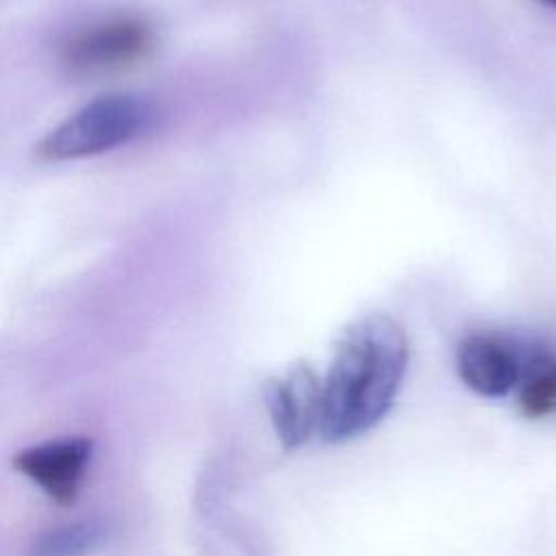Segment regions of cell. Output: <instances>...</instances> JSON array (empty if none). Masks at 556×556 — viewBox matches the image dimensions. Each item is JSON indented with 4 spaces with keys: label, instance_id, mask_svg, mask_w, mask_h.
I'll use <instances>...</instances> for the list:
<instances>
[{
    "label": "cell",
    "instance_id": "7a4b0ae2",
    "mask_svg": "<svg viewBox=\"0 0 556 556\" xmlns=\"http://www.w3.org/2000/svg\"><path fill=\"white\" fill-rule=\"evenodd\" d=\"M154 122V106L132 93H109L80 106L56 124L37 146L46 163L76 161L109 152L143 135Z\"/></svg>",
    "mask_w": 556,
    "mask_h": 556
},
{
    "label": "cell",
    "instance_id": "6da1fadb",
    "mask_svg": "<svg viewBox=\"0 0 556 556\" xmlns=\"http://www.w3.org/2000/svg\"><path fill=\"white\" fill-rule=\"evenodd\" d=\"M408 365L402 326L369 313L345 328L324 380L319 434L341 443L371 430L391 408Z\"/></svg>",
    "mask_w": 556,
    "mask_h": 556
},
{
    "label": "cell",
    "instance_id": "5b68a950",
    "mask_svg": "<svg viewBox=\"0 0 556 556\" xmlns=\"http://www.w3.org/2000/svg\"><path fill=\"white\" fill-rule=\"evenodd\" d=\"M456 369L460 380L482 397L510 393L523 376L517 352L495 334H469L458 343Z\"/></svg>",
    "mask_w": 556,
    "mask_h": 556
},
{
    "label": "cell",
    "instance_id": "3957f363",
    "mask_svg": "<svg viewBox=\"0 0 556 556\" xmlns=\"http://www.w3.org/2000/svg\"><path fill=\"white\" fill-rule=\"evenodd\" d=\"M324 382L317 374L298 363L287 369L280 378L271 380L265 389V402L271 426L287 450L300 447L308 441L321 421Z\"/></svg>",
    "mask_w": 556,
    "mask_h": 556
},
{
    "label": "cell",
    "instance_id": "ba28073f",
    "mask_svg": "<svg viewBox=\"0 0 556 556\" xmlns=\"http://www.w3.org/2000/svg\"><path fill=\"white\" fill-rule=\"evenodd\" d=\"M521 410L528 417H545L556 410V358H536L521 380Z\"/></svg>",
    "mask_w": 556,
    "mask_h": 556
},
{
    "label": "cell",
    "instance_id": "52a82bcc",
    "mask_svg": "<svg viewBox=\"0 0 556 556\" xmlns=\"http://www.w3.org/2000/svg\"><path fill=\"white\" fill-rule=\"evenodd\" d=\"M104 528L98 521H76L43 532L35 545L33 556H85L93 552L102 539Z\"/></svg>",
    "mask_w": 556,
    "mask_h": 556
},
{
    "label": "cell",
    "instance_id": "277c9868",
    "mask_svg": "<svg viewBox=\"0 0 556 556\" xmlns=\"http://www.w3.org/2000/svg\"><path fill=\"white\" fill-rule=\"evenodd\" d=\"M91 439L67 437L22 450L15 467L61 506H72L91 456Z\"/></svg>",
    "mask_w": 556,
    "mask_h": 556
},
{
    "label": "cell",
    "instance_id": "9c48e42d",
    "mask_svg": "<svg viewBox=\"0 0 556 556\" xmlns=\"http://www.w3.org/2000/svg\"><path fill=\"white\" fill-rule=\"evenodd\" d=\"M543 2H547V4H554V7H556V0H543Z\"/></svg>",
    "mask_w": 556,
    "mask_h": 556
},
{
    "label": "cell",
    "instance_id": "8992f818",
    "mask_svg": "<svg viewBox=\"0 0 556 556\" xmlns=\"http://www.w3.org/2000/svg\"><path fill=\"white\" fill-rule=\"evenodd\" d=\"M150 48V30L137 20L98 24L65 46V63L74 70L96 72L122 67Z\"/></svg>",
    "mask_w": 556,
    "mask_h": 556
}]
</instances>
